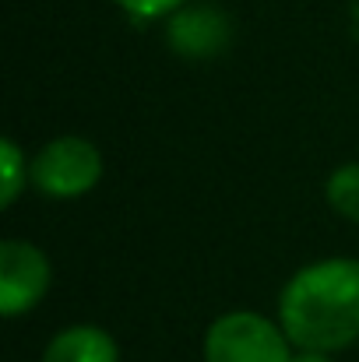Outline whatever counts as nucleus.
<instances>
[{"mask_svg":"<svg viewBox=\"0 0 359 362\" xmlns=\"http://www.w3.org/2000/svg\"><path fill=\"white\" fill-rule=\"evenodd\" d=\"M42 362H120V352H117V341L103 327L78 324V327L60 331L46 345Z\"/></svg>","mask_w":359,"mask_h":362,"instance_id":"5","label":"nucleus"},{"mask_svg":"<svg viewBox=\"0 0 359 362\" xmlns=\"http://www.w3.org/2000/svg\"><path fill=\"white\" fill-rule=\"evenodd\" d=\"M0 183H4V194H0V204L4 208H11L18 201L21 187L28 183V162H25L21 148L11 137L0 141Z\"/></svg>","mask_w":359,"mask_h":362,"instance_id":"7","label":"nucleus"},{"mask_svg":"<svg viewBox=\"0 0 359 362\" xmlns=\"http://www.w3.org/2000/svg\"><path fill=\"white\" fill-rule=\"evenodd\" d=\"M117 4L137 18H162V14H173L183 0H117Z\"/></svg>","mask_w":359,"mask_h":362,"instance_id":"8","label":"nucleus"},{"mask_svg":"<svg viewBox=\"0 0 359 362\" xmlns=\"http://www.w3.org/2000/svg\"><path fill=\"white\" fill-rule=\"evenodd\" d=\"M328 204H331L342 218L359 222V162L338 165V169L328 176Z\"/></svg>","mask_w":359,"mask_h":362,"instance_id":"6","label":"nucleus"},{"mask_svg":"<svg viewBox=\"0 0 359 362\" xmlns=\"http://www.w3.org/2000/svg\"><path fill=\"white\" fill-rule=\"evenodd\" d=\"M103 176V155L92 141L85 137H57L39 148V155L28 162V180L35 183L39 194L71 201L89 194Z\"/></svg>","mask_w":359,"mask_h":362,"instance_id":"2","label":"nucleus"},{"mask_svg":"<svg viewBox=\"0 0 359 362\" xmlns=\"http://www.w3.org/2000/svg\"><path fill=\"white\" fill-rule=\"evenodd\" d=\"M289 362H331V359H328V352H300Z\"/></svg>","mask_w":359,"mask_h":362,"instance_id":"9","label":"nucleus"},{"mask_svg":"<svg viewBox=\"0 0 359 362\" xmlns=\"http://www.w3.org/2000/svg\"><path fill=\"white\" fill-rule=\"evenodd\" d=\"M282 331L303 352H338L359 338V260H317L278 296Z\"/></svg>","mask_w":359,"mask_h":362,"instance_id":"1","label":"nucleus"},{"mask_svg":"<svg viewBox=\"0 0 359 362\" xmlns=\"http://www.w3.org/2000/svg\"><path fill=\"white\" fill-rule=\"evenodd\" d=\"M50 260L39 246L25 240L0 243V313L21 317L28 313L50 288Z\"/></svg>","mask_w":359,"mask_h":362,"instance_id":"4","label":"nucleus"},{"mask_svg":"<svg viewBox=\"0 0 359 362\" xmlns=\"http://www.w3.org/2000/svg\"><path fill=\"white\" fill-rule=\"evenodd\" d=\"M289 338L261 313H226L208 327L205 362H289Z\"/></svg>","mask_w":359,"mask_h":362,"instance_id":"3","label":"nucleus"}]
</instances>
